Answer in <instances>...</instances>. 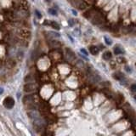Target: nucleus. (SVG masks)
Instances as JSON below:
<instances>
[{"mask_svg":"<svg viewBox=\"0 0 136 136\" xmlns=\"http://www.w3.org/2000/svg\"><path fill=\"white\" fill-rule=\"evenodd\" d=\"M22 101L25 106H27L30 104H37V102L40 101V99L37 94H27V95L24 96Z\"/></svg>","mask_w":136,"mask_h":136,"instance_id":"nucleus-1","label":"nucleus"},{"mask_svg":"<svg viewBox=\"0 0 136 136\" xmlns=\"http://www.w3.org/2000/svg\"><path fill=\"white\" fill-rule=\"evenodd\" d=\"M37 90V85L34 82H28L24 86V91L26 93H33Z\"/></svg>","mask_w":136,"mask_h":136,"instance_id":"nucleus-2","label":"nucleus"},{"mask_svg":"<svg viewBox=\"0 0 136 136\" xmlns=\"http://www.w3.org/2000/svg\"><path fill=\"white\" fill-rule=\"evenodd\" d=\"M3 106H4V107L7 108V109H11V108H13V106H15V100H14V99L12 97L8 96V97L5 98L4 100H3Z\"/></svg>","mask_w":136,"mask_h":136,"instance_id":"nucleus-3","label":"nucleus"},{"mask_svg":"<svg viewBox=\"0 0 136 136\" xmlns=\"http://www.w3.org/2000/svg\"><path fill=\"white\" fill-rule=\"evenodd\" d=\"M88 72H89V77H90L91 80L94 81V82H98V81L100 80V76L98 75V73H96L93 69H91V68L89 69Z\"/></svg>","mask_w":136,"mask_h":136,"instance_id":"nucleus-4","label":"nucleus"},{"mask_svg":"<svg viewBox=\"0 0 136 136\" xmlns=\"http://www.w3.org/2000/svg\"><path fill=\"white\" fill-rule=\"evenodd\" d=\"M66 59H67L68 61L72 62V61H74L76 60V55L75 54L73 53V51H72L71 49H66Z\"/></svg>","mask_w":136,"mask_h":136,"instance_id":"nucleus-5","label":"nucleus"},{"mask_svg":"<svg viewBox=\"0 0 136 136\" xmlns=\"http://www.w3.org/2000/svg\"><path fill=\"white\" fill-rule=\"evenodd\" d=\"M91 21H92V23L94 24V25H100V23H102L103 18L100 14H97V15H95L94 17H93Z\"/></svg>","mask_w":136,"mask_h":136,"instance_id":"nucleus-6","label":"nucleus"},{"mask_svg":"<svg viewBox=\"0 0 136 136\" xmlns=\"http://www.w3.org/2000/svg\"><path fill=\"white\" fill-rule=\"evenodd\" d=\"M19 35H20V37H24V38H28L31 36V32H30V31L27 30V29H20V30L19 31Z\"/></svg>","mask_w":136,"mask_h":136,"instance_id":"nucleus-7","label":"nucleus"},{"mask_svg":"<svg viewBox=\"0 0 136 136\" xmlns=\"http://www.w3.org/2000/svg\"><path fill=\"white\" fill-rule=\"evenodd\" d=\"M44 25H48V26H50L51 27H53L54 29H56V30H59L60 29V25L57 23V22L54 21V20H51V21H45L44 22Z\"/></svg>","mask_w":136,"mask_h":136,"instance_id":"nucleus-8","label":"nucleus"},{"mask_svg":"<svg viewBox=\"0 0 136 136\" xmlns=\"http://www.w3.org/2000/svg\"><path fill=\"white\" fill-rule=\"evenodd\" d=\"M113 77H114L116 80L118 81H120V82H123V80H124V75H123L122 72H115L114 74H113Z\"/></svg>","mask_w":136,"mask_h":136,"instance_id":"nucleus-9","label":"nucleus"},{"mask_svg":"<svg viewBox=\"0 0 136 136\" xmlns=\"http://www.w3.org/2000/svg\"><path fill=\"white\" fill-rule=\"evenodd\" d=\"M27 115H28V117L31 118V119H32L34 121V120L37 119V118H39V116L38 114H37V112L36 111H30L27 112Z\"/></svg>","mask_w":136,"mask_h":136,"instance_id":"nucleus-10","label":"nucleus"},{"mask_svg":"<svg viewBox=\"0 0 136 136\" xmlns=\"http://www.w3.org/2000/svg\"><path fill=\"white\" fill-rule=\"evenodd\" d=\"M89 52L91 53V54L93 55H97L98 53H99V49H98L97 46H90L89 47Z\"/></svg>","mask_w":136,"mask_h":136,"instance_id":"nucleus-11","label":"nucleus"},{"mask_svg":"<svg viewBox=\"0 0 136 136\" xmlns=\"http://www.w3.org/2000/svg\"><path fill=\"white\" fill-rule=\"evenodd\" d=\"M111 57H112V54H111V51H106V52L103 54V58H104L105 60H106V61L111 60Z\"/></svg>","mask_w":136,"mask_h":136,"instance_id":"nucleus-12","label":"nucleus"},{"mask_svg":"<svg viewBox=\"0 0 136 136\" xmlns=\"http://www.w3.org/2000/svg\"><path fill=\"white\" fill-rule=\"evenodd\" d=\"M34 81H35V78H34L33 76L31 75V74L27 75V77H25V82H27V83H28V82H34Z\"/></svg>","mask_w":136,"mask_h":136,"instance_id":"nucleus-13","label":"nucleus"},{"mask_svg":"<svg viewBox=\"0 0 136 136\" xmlns=\"http://www.w3.org/2000/svg\"><path fill=\"white\" fill-rule=\"evenodd\" d=\"M114 53H115V54H117V55H118V54H122L124 53V50L122 49V48H120L119 46H115Z\"/></svg>","mask_w":136,"mask_h":136,"instance_id":"nucleus-14","label":"nucleus"},{"mask_svg":"<svg viewBox=\"0 0 136 136\" xmlns=\"http://www.w3.org/2000/svg\"><path fill=\"white\" fill-rule=\"evenodd\" d=\"M49 44H50V46L52 48H58L61 46V44L56 40H51L50 43H49Z\"/></svg>","mask_w":136,"mask_h":136,"instance_id":"nucleus-15","label":"nucleus"},{"mask_svg":"<svg viewBox=\"0 0 136 136\" xmlns=\"http://www.w3.org/2000/svg\"><path fill=\"white\" fill-rule=\"evenodd\" d=\"M117 61H118V63H120V64H123V63L126 62V59H125L124 57H118Z\"/></svg>","mask_w":136,"mask_h":136,"instance_id":"nucleus-16","label":"nucleus"},{"mask_svg":"<svg viewBox=\"0 0 136 136\" xmlns=\"http://www.w3.org/2000/svg\"><path fill=\"white\" fill-rule=\"evenodd\" d=\"M49 13L51 14L52 15H57V11H56V10L54 9H53V8L49 9Z\"/></svg>","mask_w":136,"mask_h":136,"instance_id":"nucleus-17","label":"nucleus"},{"mask_svg":"<svg viewBox=\"0 0 136 136\" xmlns=\"http://www.w3.org/2000/svg\"><path fill=\"white\" fill-rule=\"evenodd\" d=\"M104 39L106 40V43L107 45H111V44H112V42H111V40L110 38H108L107 37H104Z\"/></svg>","mask_w":136,"mask_h":136,"instance_id":"nucleus-18","label":"nucleus"},{"mask_svg":"<svg viewBox=\"0 0 136 136\" xmlns=\"http://www.w3.org/2000/svg\"><path fill=\"white\" fill-rule=\"evenodd\" d=\"M130 89H131V91H133V92H136V83L132 84L131 87H130Z\"/></svg>","mask_w":136,"mask_h":136,"instance_id":"nucleus-19","label":"nucleus"},{"mask_svg":"<svg viewBox=\"0 0 136 136\" xmlns=\"http://www.w3.org/2000/svg\"><path fill=\"white\" fill-rule=\"evenodd\" d=\"M35 13H36V15L37 16V18H38V19H41V18H42V15H41V13L38 11V10L36 9V10H35Z\"/></svg>","mask_w":136,"mask_h":136,"instance_id":"nucleus-20","label":"nucleus"},{"mask_svg":"<svg viewBox=\"0 0 136 136\" xmlns=\"http://www.w3.org/2000/svg\"><path fill=\"white\" fill-rule=\"evenodd\" d=\"M125 71H126V72H128V73H131V72H132V70L130 69L129 66H125Z\"/></svg>","mask_w":136,"mask_h":136,"instance_id":"nucleus-21","label":"nucleus"},{"mask_svg":"<svg viewBox=\"0 0 136 136\" xmlns=\"http://www.w3.org/2000/svg\"><path fill=\"white\" fill-rule=\"evenodd\" d=\"M74 23H75V21H74L73 19H71V20H69V25H70L71 27H72V26L74 25Z\"/></svg>","mask_w":136,"mask_h":136,"instance_id":"nucleus-22","label":"nucleus"},{"mask_svg":"<svg viewBox=\"0 0 136 136\" xmlns=\"http://www.w3.org/2000/svg\"><path fill=\"white\" fill-rule=\"evenodd\" d=\"M81 52L83 53V54H85V55H88V52H87V51H86L84 49H81Z\"/></svg>","mask_w":136,"mask_h":136,"instance_id":"nucleus-23","label":"nucleus"},{"mask_svg":"<svg viewBox=\"0 0 136 136\" xmlns=\"http://www.w3.org/2000/svg\"><path fill=\"white\" fill-rule=\"evenodd\" d=\"M72 13H73V15H77V12H76V11H75V10H72Z\"/></svg>","mask_w":136,"mask_h":136,"instance_id":"nucleus-24","label":"nucleus"},{"mask_svg":"<svg viewBox=\"0 0 136 136\" xmlns=\"http://www.w3.org/2000/svg\"><path fill=\"white\" fill-rule=\"evenodd\" d=\"M3 89L0 88V94H2V93H3Z\"/></svg>","mask_w":136,"mask_h":136,"instance_id":"nucleus-25","label":"nucleus"},{"mask_svg":"<svg viewBox=\"0 0 136 136\" xmlns=\"http://www.w3.org/2000/svg\"><path fill=\"white\" fill-rule=\"evenodd\" d=\"M135 100H136V95H135Z\"/></svg>","mask_w":136,"mask_h":136,"instance_id":"nucleus-26","label":"nucleus"}]
</instances>
